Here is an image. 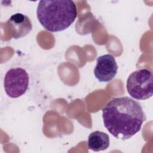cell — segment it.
Returning a JSON list of instances; mask_svg holds the SVG:
<instances>
[{"label":"cell","mask_w":153,"mask_h":153,"mask_svg":"<svg viewBox=\"0 0 153 153\" xmlns=\"http://www.w3.org/2000/svg\"><path fill=\"white\" fill-rule=\"evenodd\" d=\"M104 126L114 137L127 140L140 131L146 115L140 103L129 97L113 98L102 109Z\"/></svg>","instance_id":"6da1fadb"},{"label":"cell","mask_w":153,"mask_h":153,"mask_svg":"<svg viewBox=\"0 0 153 153\" xmlns=\"http://www.w3.org/2000/svg\"><path fill=\"white\" fill-rule=\"evenodd\" d=\"M37 18L48 31L60 32L68 28L77 16L75 4L68 0H42L37 5Z\"/></svg>","instance_id":"7a4b0ae2"},{"label":"cell","mask_w":153,"mask_h":153,"mask_svg":"<svg viewBox=\"0 0 153 153\" xmlns=\"http://www.w3.org/2000/svg\"><path fill=\"white\" fill-rule=\"evenodd\" d=\"M87 145L88 149L93 151L105 150L109 146V137L103 131H93L88 137Z\"/></svg>","instance_id":"52a82bcc"},{"label":"cell","mask_w":153,"mask_h":153,"mask_svg":"<svg viewBox=\"0 0 153 153\" xmlns=\"http://www.w3.org/2000/svg\"><path fill=\"white\" fill-rule=\"evenodd\" d=\"M29 77L26 71L22 68L9 69L4 77V86L6 94L11 98L24 94L29 86Z\"/></svg>","instance_id":"277c9868"},{"label":"cell","mask_w":153,"mask_h":153,"mask_svg":"<svg viewBox=\"0 0 153 153\" xmlns=\"http://www.w3.org/2000/svg\"><path fill=\"white\" fill-rule=\"evenodd\" d=\"M96 62L94 74L99 81L109 82L116 76L118 65L112 55L106 54L100 56L97 59Z\"/></svg>","instance_id":"5b68a950"},{"label":"cell","mask_w":153,"mask_h":153,"mask_svg":"<svg viewBox=\"0 0 153 153\" xmlns=\"http://www.w3.org/2000/svg\"><path fill=\"white\" fill-rule=\"evenodd\" d=\"M126 88L129 95L136 100H146L152 96L153 75L148 69L132 72L127 78Z\"/></svg>","instance_id":"3957f363"},{"label":"cell","mask_w":153,"mask_h":153,"mask_svg":"<svg viewBox=\"0 0 153 153\" xmlns=\"http://www.w3.org/2000/svg\"><path fill=\"white\" fill-rule=\"evenodd\" d=\"M6 24L10 30L12 37L14 39L25 36L32 29V24L30 19L20 13L12 15Z\"/></svg>","instance_id":"8992f818"}]
</instances>
